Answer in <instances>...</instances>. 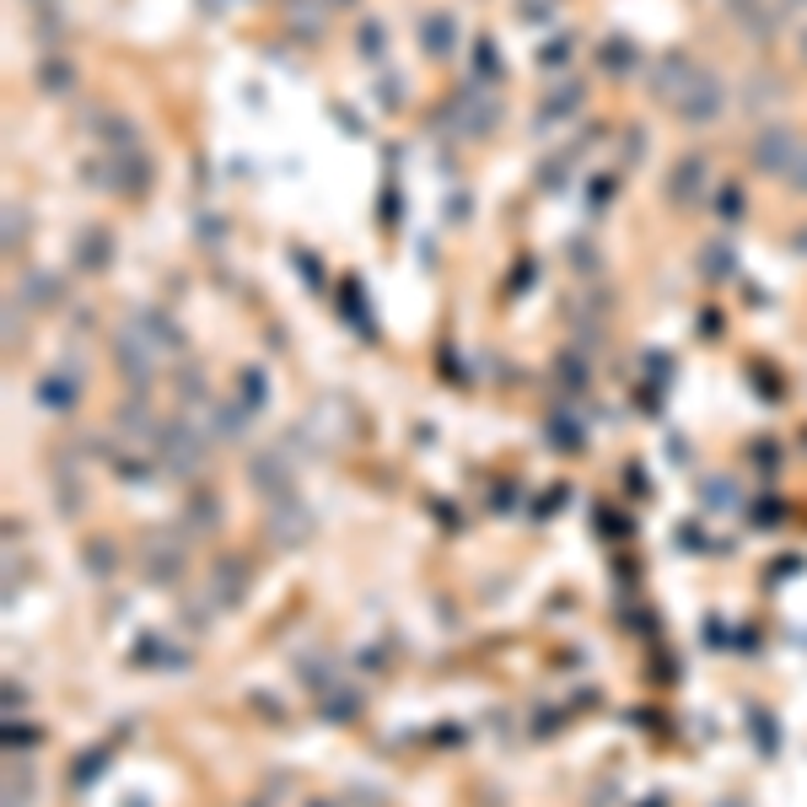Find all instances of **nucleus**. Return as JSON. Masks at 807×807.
Listing matches in <instances>:
<instances>
[{
	"label": "nucleus",
	"instance_id": "f257e3e1",
	"mask_svg": "<svg viewBox=\"0 0 807 807\" xmlns=\"http://www.w3.org/2000/svg\"><path fill=\"white\" fill-rule=\"evenodd\" d=\"M679 114L683 125H705V119H716L722 114V81H711V76H694L689 87H683V97H679Z\"/></svg>",
	"mask_w": 807,
	"mask_h": 807
},
{
	"label": "nucleus",
	"instance_id": "f03ea898",
	"mask_svg": "<svg viewBox=\"0 0 807 807\" xmlns=\"http://www.w3.org/2000/svg\"><path fill=\"white\" fill-rule=\"evenodd\" d=\"M797 151H803V146H797V135L775 125V129H764V135L753 140V168H764V173H781L786 162H797Z\"/></svg>",
	"mask_w": 807,
	"mask_h": 807
},
{
	"label": "nucleus",
	"instance_id": "7ed1b4c3",
	"mask_svg": "<svg viewBox=\"0 0 807 807\" xmlns=\"http://www.w3.org/2000/svg\"><path fill=\"white\" fill-rule=\"evenodd\" d=\"M683 81H694L689 60H683V55H668V65H657V76H652V92H657V97L668 92V103H679V97H683Z\"/></svg>",
	"mask_w": 807,
	"mask_h": 807
},
{
	"label": "nucleus",
	"instance_id": "20e7f679",
	"mask_svg": "<svg viewBox=\"0 0 807 807\" xmlns=\"http://www.w3.org/2000/svg\"><path fill=\"white\" fill-rule=\"evenodd\" d=\"M694 184H700V162H683L679 173H673V199H694Z\"/></svg>",
	"mask_w": 807,
	"mask_h": 807
},
{
	"label": "nucleus",
	"instance_id": "39448f33",
	"mask_svg": "<svg viewBox=\"0 0 807 807\" xmlns=\"http://www.w3.org/2000/svg\"><path fill=\"white\" fill-rule=\"evenodd\" d=\"M775 92V81H748V108H770L764 97Z\"/></svg>",
	"mask_w": 807,
	"mask_h": 807
},
{
	"label": "nucleus",
	"instance_id": "423d86ee",
	"mask_svg": "<svg viewBox=\"0 0 807 807\" xmlns=\"http://www.w3.org/2000/svg\"><path fill=\"white\" fill-rule=\"evenodd\" d=\"M792 184H797V194H807V146L797 151V162H792Z\"/></svg>",
	"mask_w": 807,
	"mask_h": 807
},
{
	"label": "nucleus",
	"instance_id": "0eeeda50",
	"mask_svg": "<svg viewBox=\"0 0 807 807\" xmlns=\"http://www.w3.org/2000/svg\"><path fill=\"white\" fill-rule=\"evenodd\" d=\"M803 55H807V27H803Z\"/></svg>",
	"mask_w": 807,
	"mask_h": 807
}]
</instances>
